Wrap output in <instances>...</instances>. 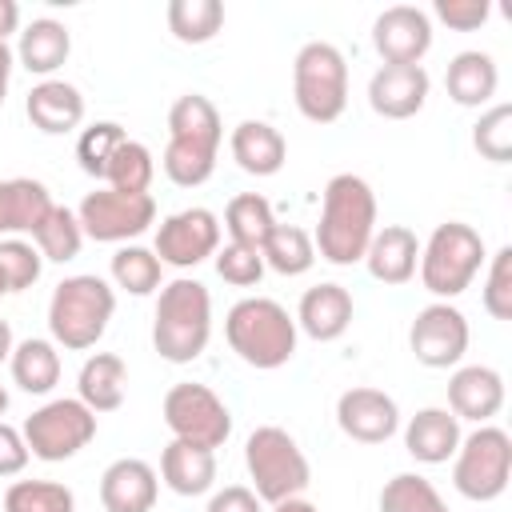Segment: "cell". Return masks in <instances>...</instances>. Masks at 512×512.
Returning a JSON list of instances; mask_svg holds the SVG:
<instances>
[{
  "instance_id": "obj_1",
  "label": "cell",
  "mask_w": 512,
  "mask_h": 512,
  "mask_svg": "<svg viewBox=\"0 0 512 512\" xmlns=\"http://www.w3.org/2000/svg\"><path fill=\"white\" fill-rule=\"evenodd\" d=\"M376 236V192L364 176L356 172H336L324 184V204H320V224H316V256L348 268L360 264L368 244Z\"/></svg>"
},
{
  "instance_id": "obj_2",
  "label": "cell",
  "mask_w": 512,
  "mask_h": 512,
  "mask_svg": "<svg viewBox=\"0 0 512 512\" xmlns=\"http://www.w3.org/2000/svg\"><path fill=\"white\" fill-rule=\"evenodd\" d=\"M224 336H228V348L248 368L272 372V368H284L296 356L300 328H296V316H288V308L280 300H272V296H244V300H236L228 308Z\"/></svg>"
},
{
  "instance_id": "obj_3",
  "label": "cell",
  "mask_w": 512,
  "mask_h": 512,
  "mask_svg": "<svg viewBox=\"0 0 512 512\" xmlns=\"http://www.w3.org/2000/svg\"><path fill=\"white\" fill-rule=\"evenodd\" d=\"M212 336V296L200 280L176 276L160 284L156 316H152V348L168 364H192Z\"/></svg>"
},
{
  "instance_id": "obj_4",
  "label": "cell",
  "mask_w": 512,
  "mask_h": 512,
  "mask_svg": "<svg viewBox=\"0 0 512 512\" xmlns=\"http://www.w3.org/2000/svg\"><path fill=\"white\" fill-rule=\"evenodd\" d=\"M116 312V292L108 280L80 272V276H64L52 288L48 300V332L56 348L68 352H84L96 348V340L108 332V320Z\"/></svg>"
},
{
  "instance_id": "obj_5",
  "label": "cell",
  "mask_w": 512,
  "mask_h": 512,
  "mask_svg": "<svg viewBox=\"0 0 512 512\" xmlns=\"http://www.w3.org/2000/svg\"><path fill=\"white\" fill-rule=\"evenodd\" d=\"M484 260H488L484 236L472 224H464V220H444L420 244L416 272H420V284L436 300H456L460 292L472 288V280L484 268Z\"/></svg>"
},
{
  "instance_id": "obj_6",
  "label": "cell",
  "mask_w": 512,
  "mask_h": 512,
  "mask_svg": "<svg viewBox=\"0 0 512 512\" xmlns=\"http://www.w3.org/2000/svg\"><path fill=\"white\" fill-rule=\"evenodd\" d=\"M244 468H248V480H252V492L260 496V504H280V500L304 496V488L312 480L308 456L276 424L252 428V436L244 440Z\"/></svg>"
},
{
  "instance_id": "obj_7",
  "label": "cell",
  "mask_w": 512,
  "mask_h": 512,
  "mask_svg": "<svg viewBox=\"0 0 512 512\" xmlns=\"http://www.w3.org/2000/svg\"><path fill=\"white\" fill-rule=\"evenodd\" d=\"M292 100L304 120L332 124L348 108V60L328 40H308L292 60Z\"/></svg>"
},
{
  "instance_id": "obj_8",
  "label": "cell",
  "mask_w": 512,
  "mask_h": 512,
  "mask_svg": "<svg viewBox=\"0 0 512 512\" xmlns=\"http://www.w3.org/2000/svg\"><path fill=\"white\" fill-rule=\"evenodd\" d=\"M512 476V436L496 424H476L468 436H460V448L452 456V488L464 500L488 504L504 496Z\"/></svg>"
},
{
  "instance_id": "obj_9",
  "label": "cell",
  "mask_w": 512,
  "mask_h": 512,
  "mask_svg": "<svg viewBox=\"0 0 512 512\" xmlns=\"http://www.w3.org/2000/svg\"><path fill=\"white\" fill-rule=\"evenodd\" d=\"M24 444L36 460L44 464H60V460H72L80 448L92 444L96 436V412L76 400V396H60V400H48L40 404L28 420H24Z\"/></svg>"
},
{
  "instance_id": "obj_10",
  "label": "cell",
  "mask_w": 512,
  "mask_h": 512,
  "mask_svg": "<svg viewBox=\"0 0 512 512\" xmlns=\"http://www.w3.org/2000/svg\"><path fill=\"white\" fill-rule=\"evenodd\" d=\"M160 412H164V424H168L172 440L200 444V448L216 452L232 436V412L208 384H196V380L172 384L164 392V408Z\"/></svg>"
},
{
  "instance_id": "obj_11",
  "label": "cell",
  "mask_w": 512,
  "mask_h": 512,
  "mask_svg": "<svg viewBox=\"0 0 512 512\" xmlns=\"http://www.w3.org/2000/svg\"><path fill=\"white\" fill-rule=\"evenodd\" d=\"M76 220H80L84 236L96 244H128L156 224V200H152V192L128 196V192L96 188L80 200Z\"/></svg>"
},
{
  "instance_id": "obj_12",
  "label": "cell",
  "mask_w": 512,
  "mask_h": 512,
  "mask_svg": "<svg viewBox=\"0 0 512 512\" xmlns=\"http://www.w3.org/2000/svg\"><path fill=\"white\" fill-rule=\"evenodd\" d=\"M216 248H220V220L212 208H200V204L164 216L152 244L156 260L168 268H196L208 256H216Z\"/></svg>"
},
{
  "instance_id": "obj_13",
  "label": "cell",
  "mask_w": 512,
  "mask_h": 512,
  "mask_svg": "<svg viewBox=\"0 0 512 512\" xmlns=\"http://www.w3.org/2000/svg\"><path fill=\"white\" fill-rule=\"evenodd\" d=\"M468 320L456 304L436 300L412 316L408 328V348L424 368H456L468 352Z\"/></svg>"
},
{
  "instance_id": "obj_14",
  "label": "cell",
  "mask_w": 512,
  "mask_h": 512,
  "mask_svg": "<svg viewBox=\"0 0 512 512\" xmlns=\"http://www.w3.org/2000/svg\"><path fill=\"white\" fill-rule=\"evenodd\" d=\"M372 48L384 64H420L432 48V16L416 4H392L372 24Z\"/></svg>"
},
{
  "instance_id": "obj_15",
  "label": "cell",
  "mask_w": 512,
  "mask_h": 512,
  "mask_svg": "<svg viewBox=\"0 0 512 512\" xmlns=\"http://www.w3.org/2000/svg\"><path fill=\"white\" fill-rule=\"evenodd\" d=\"M336 424L356 444H384L400 428V408L380 388H348L336 400Z\"/></svg>"
},
{
  "instance_id": "obj_16",
  "label": "cell",
  "mask_w": 512,
  "mask_h": 512,
  "mask_svg": "<svg viewBox=\"0 0 512 512\" xmlns=\"http://www.w3.org/2000/svg\"><path fill=\"white\" fill-rule=\"evenodd\" d=\"M432 76L424 64H380L368 80V104L384 120H408L428 104Z\"/></svg>"
},
{
  "instance_id": "obj_17",
  "label": "cell",
  "mask_w": 512,
  "mask_h": 512,
  "mask_svg": "<svg viewBox=\"0 0 512 512\" xmlns=\"http://www.w3.org/2000/svg\"><path fill=\"white\" fill-rule=\"evenodd\" d=\"M504 408V376L488 364H460L448 376V412L456 420L488 424Z\"/></svg>"
},
{
  "instance_id": "obj_18",
  "label": "cell",
  "mask_w": 512,
  "mask_h": 512,
  "mask_svg": "<svg viewBox=\"0 0 512 512\" xmlns=\"http://www.w3.org/2000/svg\"><path fill=\"white\" fill-rule=\"evenodd\" d=\"M160 492V476L140 456H120L100 476V504L104 512H152Z\"/></svg>"
},
{
  "instance_id": "obj_19",
  "label": "cell",
  "mask_w": 512,
  "mask_h": 512,
  "mask_svg": "<svg viewBox=\"0 0 512 512\" xmlns=\"http://www.w3.org/2000/svg\"><path fill=\"white\" fill-rule=\"evenodd\" d=\"M352 312H356L352 292H348L344 284H332V280H328V284H316V288H308V292L300 296L296 328L308 332L312 340L328 344V340H340V336L348 332Z\"/></svg>"
},
{
  "instance_id": "obj_20",
  "label": "cell",
  "mask_w": 512,
  "mask_h": 512,
  "mask_svg": "<svg viewBox=\"0 0 512 512\" xmlns=\"http://www.w3.org/2000/svg\"><path fill=\"white\" fill-rule=\"evenodd\" d=\"M364 264H368V276L380 280V284H408L416 276V264H420V240L412 228L404 224H384L376 228L368 252H364Z\"/></svg>"
},
{
  "instance_id": "obj_21",
  "label": "cell",
  "mask_w": 512,
  "mask_h": 512,
  "mask_svg": "<svg viewBox=\"0 0 512 512\" xmlns=\"http://www.w3.org/2000/svg\"><path fill=\"white\" fill-rule=\"evenodd\" d=\"M460 420L448 408H420L404 424V448L416 464H448L460 448Z\"/></svg>"
},
{
  "instance_id": "obj_22",
  "label": "cell",
  "mask_w": 512,
  "mask_h": 512,
  "mask_svg": "<svg viewBox=\"0 0 512 512\" xmlns=\"http://www.w3.org/2000/svg\"><path fill=\"white\" fill-rule=\"evenodd\" d=\"M24 112H28L32 128H40L44 136H64V132L80 128V120H84V96L68 80H40L28 92V100H24Z\"/></svg>"
},
{
  "instance_id": "obj_23",
  "label": "cell",
  "mask_w": 512,
  "mask_h": 512,
  "mask_svg": "<svg viewBox=\"0 0 512 512\" xmlns=\"http://www.w3.org/2000/svg\"><path fill=\"white\" fill-rule=\"evenodd\" d=\"M444 88H448V96H452L460 108H484V104H492V96H496V88H500V68H496V60H492L488 52L464 48V52H456V56L448 60V68H444Z\"/></svg>"
},
{
  "instance_id": "obj_24",
  "label": "cell",
  "mask_w": 512,
  "mask_h": 512,
  "mask_svg": "<svg viewBox=\"0 0 512 512\" xmlns=\"http://www.w3.org/2000/svg\"><path fill=\"white\" fill-rule=\"evenodd\" d=\"M228 148H232V160L248 176H276L284 168V160H288V140L268 120H240L232 128Z\"/></svg>"
},
{
  "instance_id": "obj_25",
  "label": "cell",
  "mask_w": 512,
  "mask_h": 512,
  "mask_svg": "<svg viewBox=\"0 0 512 512\" xmlns=\"http://www.w3.org/2000/svg\"><path fill=\"white\" fill-rule=\"evenodd\" d=\"M72 56V32L52 20V16H40L32 24H24L20 40H16V60L32 72V76H44L52 80L56 68H64Z\"/></svg>"
},
{
  "instance_id": "obj_26",
  "label": "cell",
  "mask_w": 512,
  "mask_h": 512,
  "mask_svg": "<svg viewBox=\"0 0 512 512\" xmlns=\"http://www.w3.org/2000/svg\"><path fill=\"white\" fill-rule=\"evenodd\" d=\"M160 480L176 496H204L216 484V452L212 448H200V444L172 440L160 452Z\"/></svg>"
},
{
  "instance_id": "obj_27",
  "label": "cell",
  "mask_w": 512,
  "mask_h": 512,
  "mask_svg": "<svg viewBox=\"0 0 512 512\" xmlns=\"http://www.w3.org/2000/svg\"><path fill=\"white\" fill-rule=\"evenodd\" d=\"M168 140H180V144H196V148L220 152L224 124H220L216 104H212L208 96H200V92H184V96H176V104L168 108Z\"/></svg>"
},
{
  "instance_id": "obj_28",
  "label": "cell",
  "mask_w": 512,
  "mask_h": 512,
  "mask_svg": "<svg viewBox=\"0 0 512 512\" xmlns=\"http://www.w3.org/2000/svg\"><path fill=\"white\" fill-rule=\"evenodd\" d=\"M128 392V368L116 352H96L80 364L76 376V400H84L92 412H116Z\"/></svg>"
},
{
  "instance_id": "obj_29",
  "label": "cell",
  "mask_w": 512,
  "mask_h": 512,
  "mask_svg": "<svg viewBox=\"0 0 512 512\" xmlns=\"http://www.w3.org/2000/svg\"><path fill=\"white\" fill-rule=\"evenodd\" d=\"M8 368H12V380L28 392V396H48L56 384H60V352L52 340L44 336H28L12 348L8 356Z\"/></svg>"
},
{
  "instance_id": "obj_30",
  "label": "cell",
  "mask_w": 512,
  "mask_h": 512,
  "mask_svg": "<svg viewBox=\"0 0 512 512\" xmlns=\"http://www.w3.org/2000/svg\"><path fill=\"white\" fill-rule=\"evenodd\" d=\"M52 212V196L40 180H0V232H36Z\"/></svg>"
},
{
  "instance_id": "obj_31",
  "label": "cell",
  "mask_w": 512,
  "mask_h": 512,
  "mask_svg": "<svg viewBox=\"0 0 512 512\" xmlns=\"http://www.w3.org/2000/svg\"><path fill=\"white\" fill-rule=\"evenodd\" d=\"M224 228H228V244H244V248H264L268 232L276 228L272 204L260 192H240L228 200L224 208Z\"/></svg>"
},
{
  "instance_id": "obj_32",
  "label": "cell",
  "mask_w": 512,
  "mask_h": 512,
  "mask_svg": "<svg viewBox=\"0 0 512 512\" xmlns=\"http://www.w3.org/2000/svg\"><path fill=\"white\" fill-rule=\"evenodd\" d=\"M264 256V268L280 272V276H304L312 264H316V244L304 228L296 224H276L260 248Z\"/></svg>"
},
{
  "instance_id": "obj_33",
  "label": "cell",
  "mask_w": 512,
  "mask_h": 512,
  "mask_svg": "<svg viewBox=\"0 0 512 512\" xmlns=\"http://www.w3.org/2000/svg\"><path fill=\"white\" fill-rule=\"evenodd\" d=\"M32 240H36V252H40L44 260H52V264H68V260L80 256L84 228H80V220H76L72 208L52 204V212L40 220V228L32 232Z\"/></svg>"
},
{
  "instance_id": "obj_34",
  "label": "cell",
  "mask_w": 512,
  "mask_h": 512,
  "mask_svg": "<svg viewBox=\"0 0 512 512\" xmlns=\"http://www.w3.org/2000/svg\"><path fill=\"white\" fill-rule=\"evenodd\" d=\"M108 272H112V284L124 288V292H132V296H152V292L160 288V280H164V264H160L156 252L144 248V244H124V248H116Z\"/></svg>"
},
{
  "instance_id": "obj_35",
  "label": "cell",
  "mask_w": 512,
  "mask_h": 512,
  "mask_svg": "<svg viewBox=\"0 0 512 512\" xmlns=\"http://www.w3.org/2000/svg\"><path fill=\"white\" fill-rule=\"evenodd\" d=\"M224 28L220 0H172L168 4V32L180 44H208Z\"/></svg>"
},
{
  "instance_id": "obj_36",
  "label": "cell",
  "mask_w": 512,
  "mask_h": 512,
  "mask_svg": "<svg viewBox=\"0 0 512 512\" xmlns=\"http://www.w3.org/2000/svg\"><path fill=\"white\" fill-rule=\"evenodd\" d=\"M152 176H156V160H152V148L140 144V140H124V144L112 152L108 168H104V184H108L112 192H128V196L148 192Z\"/></svg>"
},
{
  "instance_id": "obj_37",
  "label": "cell",
  "mask_w": 512,
  "mask_h": 512,
  "mask_svg": "<svg viewBox=\"0 0 512 512\" xmlns=\"http://www.w3.org/2000/svg\"><path fill=\"white\" fill-rule=\"evenodd\" d=\"M380 512H448L436 484L420 472H396L380 488Z\"/></svg>"
},
{
  "instance_id": "obj_38",
  "label": "cell",
  "mask_w": 512,
  "mask_h": 512,
  "mask_svg": "<svg viewBox=\"0 0 512 512\" xmlns=\"http://www.w3.org/2000/svg\"><path fill=\"white\" fill-rule=\"evenodd\" d=\"M4 512H76V496L56 480H16L4 492Z\"/></svg>"
},
{
  "instance_id": "obj_39",
  "label": "cell",
  "mask_w": 512,
  "mask_h": 512,
  "mask_svg": "<svg viewBox=\"0 0 512 512\" xmlns=\"http://www.w3.org/2000/svg\"><path fill=\"white\" fill-rule=\"evenodd\" d=\"M472 148L492 164L512 160V104H488L480 112L472 124Z\"/></svg>"
},
{
  "instance_id": "obj_40",
  "label": "cell",
  "mask_w": 512,
  "mask_h": 512,
  "mask_svg": "<svg viewBox=\"0 0 512 512\" xmlns=\"http://www.w3.org/2000/svg\"><path fill=\"white\" fill-rule=\"evenodd\" d=\"M124 140H128V136H124V128H120L116 120H96V124H88V128L80 132V140H76L80 172H88V176L104 180V168H108L112 152H116Z\"/></svg>"
},
{
  "instance_id": "obj_41",
  "label": "cell",
  "mask_w": 512,
  "mask_h": 512,
  "mask_svg": "<svg viewBox=\"0 0 512 512\" xmlns=\"http://www.w3.org/2000/svg\"><path fill=\"white\" fill-rule=\"evenodd\" d=\"M40 268H44V256L36 252V244L28 240H0V280H4V292H24L40 280Z\"/></svg>"
},
{
  "instance_id": "obj_42",
  "label": "cell",
  "mask_w": 512,
  "mask_h": 512,
  "mask_svg": "<svg viewBox=\"0 0 512 512\" xmlns=\"http://www.w3.org/2000/svg\"><path fill=\"white\" fill-rule=\"evenodd\" d=\"M480 304H484V312H488L492 320H512V248H508V244L488 256Z\"/></svg>"
},
{
  "instance_id": "obj_43",
  "label": "cell",
  "mask_w": 512,
  "mask_h": 512,
  "mask_svg": "<svg viewBox=\"0 0 512 512\" xmlns=\"http://www.w3.org/2000/svg\"><path fill=\"white\" fill-rule=\"evenodd\" d=\"M216 276L232 288H256L264 276V256L244 244H224L216 248Z\"/></svg>"
},
{
  "instance_id": "obj_44",
  "label": "cell",
  "mask_w": 512,
  "mask_h": 512,
  "mask_svg": "<svg viewBox=\"0 0 512 512\" xmlns=\"http://www.w3.org/2000/svg\"><path fill=\"white\" fill-rule=\"evenodd\" d=\"M436 20H444L448 28H456V32H476L484 20H488V12H492V4L488 0H436Z\"/></svg>"
},
{
  "instance_id": "obj_45",
  "label": "cell",
  "mask_w": 512,
  "mask_h": 512,
  "mask_svg": "<svg viewBox=\"0 0 512 512\" xmlns=\"http://www.w3.org/2000/svg\"><path fill=\"white\" fill-rule=\"evenodd\" d=\"M28 460H32V452L24 444V432L0 420V476H20L28 468Z\"/></svg>"
},
{
  "instance_id": "obj_46",
  "label": "cell",
  "mask_w": 512,
  "mask_h": 512,
  "mask_svg": "<svg viewBox=\"0 0 512 512\" xmlns=\"http://www.w3.org/2000/svg\"><path fill=\"white\" fill-rule=\"evenodd\" d=\"M204 512H260V496L252 488H244V484H228V488L212 492Z\"/></svg>"
},
{
  "instance_id": "obj_47",
  "label": "cell",
  "mask_w": 512,
  "mask_h": 512,
  "mask_svg": "<svg viewBox=\"0 0 512 512\" xmlns=\"http://www.w3.org/2000/svg\"><path fill=\"white\" fill-rule=\"evenodd\" d=\"M12 32H20V4L16 0H0V40H8Z\"/></svg>"
},
{
  "instance_id": "obj_48",
  "label": "cell",
  "mask_w": 512,
  "mask_h": 512,
  "mask_svg": "<svg viewBox=\"0 0 512 512\" xmlns=\"http://www.w3.org/2000/svg\"><path fill=\"white\" fill-rule=\"evenodd\" d=\"M12 64H16V52L8 48V40H0V104L8 96V80H12Z\"/></svg>"
},
{
  "instance_id": "obj_49",
  "label": "cell",
  "mask_w": 512,
  "mask_h": 512,
  "mask_svg": "<svg viewBox=\"0 0 512 512\" xmlns=\"http://www.w3.org/2000/svg\"><path fill=\"white\" fill-rule=\"evenodd\" d=\"M272 512H320L312 500H304V496H292V500H280V504H272Z\"/></svg>"
},
{
  "instance_id": "obj_50",
  "label": "cell",
  "mask_w": 512,
  "mask_h": 512,
  "mask_svg": "<svg viewBox=\"0 0 512 512\" xmlns=\"http://www.w3.org/2000/svg\"><path fill=\"white\" fill-rule=\"evenodd\" d=\"M12 348H16V340H12V324H8V320H0V364L12 356Z\"/></svg>"
},
{
  "instance_id": "obj_51",
  "label": "cell",
  "mask_w": 512,
  "mask_h": 512,
  "mask_svg": "<svg viewBox=\"0 0 512 512\" xmlns=\"http://www.w3.org/2000/svg\"><path fill=\"white\" fill-rule=\"evenodd\" d=\"M4 412H8V388L0 384V420H4Z\"/></svg>"
},
{
  "instance_id": "obj_52",
  "label": "cell",
  "mask_w": 512,
  "mask_h": 512,
  "mask_svg": "<svg viewBox=\"0 0 512 512\" xmlns=\"http://www.w3.org/2000/svg\"><path fill=\"white\" fill-rule=\"evenodd\" d=\"M0 296H8V292H4V280H0Z\"/></svg>"
}]
</instances>
